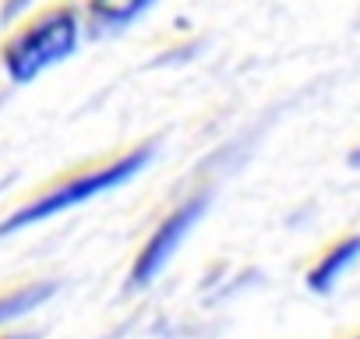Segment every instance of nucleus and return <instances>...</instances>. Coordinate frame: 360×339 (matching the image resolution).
Instances as JSON below:
<instances>
[{
	"label": "nucleus",
	"mask_w": 360,
	"mask_h": 339,
	"mask_svg": "<svg viewBox=\"0 0 360 339\" xmlns=\"http://www.w3.org/2000/svg\"><path fill=\"white\" fill-rule=\"evenodd\" d=\"M349 166H360V148H353V152H349Z\"/></svg>",
	"instance_id": "7"
},
{
	"label": "nucleus",
	"mask_w": 360,
	"mask_h": 339,
	"mask_svg": "<svg viewBox=\"0 0 360 339\" xmlns=\"http://www.w3.org/2000/svg\"><path fill=\"white\" fill-rule=\"evenodd\" d=\"M75 46H78V11L71 4H60L32 18L25 29H18L0 50V60H4V71L15 85H25L36 75H43L50 64L64 60Z\"/></svg>",
	"instance_id": "1"
},
{
	"label": "nucleus",
	"mask_w": 360,
	"mask_h": 339,
	"mask_svg": "<svg viewBox=\"0 0 360 339\" xmlns=\"http://www.w3.org/2000/svg\"><path fill=\"white\" fill-rule=\"evenodd\" d=\"M356 255H360V237H346V241H339L332 251H325V255H321V262L307 272L311 290H318V293H321V290H328V286L339 279V272H342Z\"/></svg>",
	"instance_id": "4"
},
{
	"label": "nucleus",
	"mask_w": 360,
	"mask_h": 339,
	"mask_svg": "<svg viewBox=\"0 0 360 339\" xmlns=\"http://www.w3.org/2000/svg\"><path fill=\"white\" fill-rule=\"evenodd\" d=\"M152 152H155L152 145H138L134 152H124L120 159H113V162H106V166H96V170H82V174H71V177H68V181H60L57 188H50V191L36 195V198H32V202H25L18 212H11V216L4 219V226H0V234H11V230L32 226V223H39V219L53 216V212H64V209H71V205H78V202H85V198L99 195V191H110V188L124 184L127 177H134L138 170L152 159Z\"/></svg>",
	"instance_id": "2"
},
{
	"label": "nucleus",
	"mask_w": 360,
	"mask_h": 339,
	"mask_svg": "<svg viewBox=\"0 0 360 339\" xmlns=\"http://www.w3.org/2000/svg\"><path fill=\"white\" fill-rule=\"evenodd\" d=\"M8 339H29V335H8Z\"/></svg>",
	"instance_id": "8"
},
{
	"label": "nucleus",
	"mask_w": 360,
	"mask_h": 339,
	"mask_svg": "<svg viewBox=\"0 0 360 339\" xmlns=\"http://www.w3.org/2000/svg\"><path fill=\"white\" fill-rule=\"evenodd\" d=\"M202 209H205V198H191V202H184L176 212H169V216L155 226V234L145 241V248H141L138 258H134V269H131V283H134V286H145V283L169 262V255L176 251V244L184 241L188 230L198 223Z\"/></svg>",
	"instance_id": "3"
},
{
	"label": "nucleus",
	"mask_w": 360,
	"mask_h": 339,
	"mask_svg": "<svg viewBox=\"0 0 360 339\" xmlns=\"http://www.w3.org/2000/svg\"><path fill=\"white\" fill-rule=\"evenodd\" d=\"M50 293H53V286H50V283H39V286H22V290H15V293H8V297H0V321L32 311V307L43 304Z\"/></svg>",
	"instance_id": "6"
},
{
	"label": "nucleus",
	"mask_w": 360,
	"mask_h": 339,
	"mask_svg": "<svg viewBox=\"0 0 360 339\" xmlns=\"http://www.w3.org/2000/svg\"><path fill=\"white\" fill-rule=\"evenodd\" d=\"M152 0H89V18L99 29H117L127 25L131 18H138Z\"/></svg>",
	"instance_id": "5"
}]
</instances>
